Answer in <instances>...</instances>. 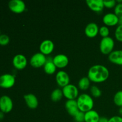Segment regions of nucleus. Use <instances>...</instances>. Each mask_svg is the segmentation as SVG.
<instances>
[{
    "label": "nucleus",
    "mask_w": 122,
    "mask_h": 122,
    "mask_svg": "<svg viewBox=\"0 0 122 122\" xmlns=\"http://www.w3.org/2000/svg\"><path fill=\"white\" fill-rule=\"evenodd\" d=\"M108 119L107 118L104 117H100V120H99V122H108Z\"/></svg>",
    "instance_id": "nucleus-32"
},
{
    "label": "nucleus",
    "mask_w": 122,
    "mask_h": 122,
    "mask_svg": "<svg viewBox=\"0 0 122 122\" xmlns=\"http://www.w3.org/2000/svg\"><path fill=\"white\" fill-rule=\"evenodd\" d=\"M52 61L56 67L60 68V69L66 67L69 63V58L67 56L63 54L56 55L52 58Z\"/></svg>",
    "instance_id": "nucleus-10"
},
{
    "label": "nucleus",
    "mask_w": 122,
    "mask_h": 122,
    "mask_svg": "<svg viewBox=\"0 0 122 122\" xmlns=\"http://www.w3.org/2000/svg\"><path fill=\"white\" fill-rule=\"evenodd\" d=\"M13 102L10 97L3 95L0 97V111L4 113H8L13 110Z\"/></svg>",
    "instance_id": "nucleus-7"
},
{
    "label": "nucleus",
    "mask_w": 122,
    "mask_h": 122,
    "mask_svg": "<svg viewBox=\"0 0 122 122\" xmlns=\"http://www.w3.org/2000/svg\"><path fill=\"white\" fill-rule=\"evenodd\" d=\"M56 66H55L54 63H53L52 59L50 58H47L46 62L44 66V70L46 74L48 75H52L54 74L56 71Z\"/></svg>",
    "instance_id": "nucleus-20"
},
{
    "label": "nucleus",
    "mask_w": 122,
    "mask_h": 122,
    "mask_svg": "<svg viewBox=\"0 0 122 122\" xmlns=\"http://www.w3.org/2000/svg\"><path fill=\"white\" fill-rule=\"evenodd\" d=\"M91 93L92 95L95 98L100 97L102 94L101 89L97 86L94 85L91 87Z\"/></svg>",
    "instance_id": "nucleus-24"
},
{
    "label": "nucleus",
    "mask_w": 122,
    "mask_h": 122,
    "mask_svg": "<svg viewBox=\"0 0 122 122\" xmlns=\"http://www.w3.org/2000/svg\"><path fill=\"white\" fill-rule=\"evenodd\" d=\"M8 7L14 13H21L26 9L25 3L21 0H11L8 2Z\"/></svg>",
    "instance_id": "nucleus-8"
},
{
    "label": "nucleus",
    "mask_w": 122,
    "mask_h": 122,
    "mask_svg": "<svg viewBox=\"0 0 122 122\" xmlns=\"http://www.w3.org/2000/svg\"><path fill=\"white\" fill-rule=\"evenodd\" d=\"M99 32L101 36H102L103 38H106V37H108L109 35L110 30L108 27L106 26H102L99 29Z\"/></svg>",
    "instance_id": "nucleus-25"
},
{
    "label": "nucleus",
    "mask_w": 122,
    "mask_h": 122,
    "mask_svg": "<svg viewBox=\"0 0 122 122\" xmlns=\"http://www.w3.org/2000/svg\"><path fill=\"white\" fill-rule=\"evenodd\" d=\"M114 102L117 106L122 107V91H119L114 96Z\"/></svg>",
    "instance_id": "nucleus-23"
},
{
    "label": "nucleus",
    "mask_w": 122,
    "mask_h": 122,
    "mask_svg": "<svg viewBox=\"0 0 122 122\" xmlns=\"http://www.w3.org/2000/svg\"><path fill=\"white\" fill-rule=\"evenodd\" d=\"M115 37L117 41L122 42V26L119 25L115 30Z\"/></svg>",
    "instance_id": "nucleus-28"
},
{
    "label": "nucleus",
    "mask_w": 122,
    "mask_h": 122,
    "mask_svg": "<svg viewBox=\"0 0 122 122\" xmlns=\"http://www.w3.org/2000/svg\"><path fill=\"white\" fill-rule=\"evenodd\" d=\"M99 32V28L95 23H89L85 29V35L89 38H94Z\"/></svg>",
    "instance_id": "nucleus-16"
},
{
    "label": "nucleus",
    "mask_w": 122,
    "mask_h": 122,
    "mask_svg": "<svg viewBox=\"0 0 122 122\" xmlns=\"http://www.w3.org/2000/svg\"><path fill=\"white\" fill-rule=\"evenodd\" d=\"M0 35H1V30H0Z\"/></svg>",
    "instance_id": "nucleus-36"
},
{
    "label": "nucleus",
    "mask_w": 122,
    "mask_h": 122,
    "mask_svg": "<svg viewBox=\"0 0 122 122\" xmlns=\"http://www.w3.org/2000/svg\"><path fill=\"white\" fill-rule=\"evenodd\" d=\"M47 58L41 52H36L31 57L30 64L35 68H40L44 66L46 62Z\"/></svg>",
    "instance_id": "nucleus-4"
},
{
    "label": "nucleus",
    "mask_w": 122,
    "mask_h": 122,
    "mask_svg": "<svg viewBox=\"0 0 122 122\" xmlns=\"http://www.w3.org/2000/svg\"><path fill=\"white\" fill-rule=\"evenodd\" d=\"M4 117V113L0 111V120H2Z\"/></svg>",
    "instance_id": "nucleus-33"
},
{
    "label": "nucleus",
    "mask_w": 122,
    "mask_h": 122,
    "mask_svg": "<svg viewBox=\"0 0 122 122\" xmlns=\"http://www.w3.org/2000/svg\"><path fill=\"white\" fill-rule=\"evenodd\" d=\"M56 79L57 84L60 86L64 88V86L69 84L70 77H69V75L66 71L61 70L57 72Z\"/></svg>",
    "instance_id": "nucleus-11"
},
{
    "label": "nucleus",
    "mask_w": 122,
    "mask_h": 122,
    "mask_svg": "<svg viewBox=\"0 0 122 122\" xmlns=\"http://www.w3.org/2000/svg\"><path fill=\"white\" fill-rule=\"evenodd\" d=\"M76 101L79 110L83 113L91 110L94 107V100L87 94H81L77 97Z\"/></svg>",
    "instance_id": "nucleus-2"
},
{
    "label": "nucleus",
    "mask_w": 122,
    "mask_h": 122,
    "mask_svg": "<svg viewBox=\"0 0 122 122\" xmlns=\"http://www.w3.org/2000/svg\"><path fill=\"white\" fill-rule=\"evenodd\" d=\"M114 14L119 19H122V3L117 4L114 8Z\"/></svg>",
    "instance_id": "nucleus-27"
},
{
    "label": "nucleus",
    "mask_w": 122,
    "mask_h": 122,
    "mask_svg": "<svg viewBox=\"0 0 122 122\" xmlns=\"http://www.w3.org/2000/svg\"><path fill=\"white\" fill-rule=\"evenodd\" d=\"M15 76L11 74L6 73L0 76V87L4 89L12 88L15 84Z\"/></svg>",
    "instance_id": "nucleus-6"
},
{
    "label": "nucleus",
    "mask_w": 122,
    "mask_h": 122,
    "mask_svg": "<svg viewBox=\"0 0 122 122\" xmlns=\"http://www.w3.org/2000/svg\"><path fill=\"white\" fill-rule=\"evenodd\" d=\"M108 60L112 63L122 66V50L112 51L108 56Z\"/></svg>",
    "instance_id": "nucleus-18"
},
{
    "label": "nucleus",
    "mask_w": 122,
    "mask_h": 122,
    "mask_svg": "<svg viewBox=\"0 0 122 122\" xmlns=\"http://www.w3.org/2000/svg\"><path fill=\"white\" fill-rule=\"evenodd\" d=\"M26 105L31 109H35L38 106V100L33 94H26L23 97Z\"/></svg>",
    "instance_id": "nucleus-17"
},
{
    "label": "nucleus",
    "mask_w": 122,
    "mask_h": 122,
    "mask_svg": "<svg viewBox=\"0 0 122 122\" xmlns=\"http://www.w3.org/2000/svg\"><path fill=\"white\" fill-rule=\"evenodd\" d=\"M91 81L88 77H83L78 82L79 88L82 90H86L90 86Z\"/></svg>",
    "instance_id": "nucleus-21"
},
{
    "label": "nucleus",
    "mask_w": 122,
    "mask_h": 122,
    "mask_svg": "<svg viewBox=\"0 0 122 122\" xmlns=\"http://www.w3.org/2000/svg\"><path fill=\"white\" fill-rule=\"evenodd\" d=\"M63 97V91L60 89H56L52 92L51 94V99L54 102H58Z\"/></svg>",
    "instance_id": "nucleus-22"
},
{
    "label": "nucleus",
    "mask_w": 122,
    "mask_h": 122,
    "mask_svg": "<svg viewBox=\"0 0 122 122\" xmlns=\"http://www.w3.org/2000/svg\"><path fill=\"white\" fill-rule=\"evenodd\" d=\"M117 2L115 0H111V1H104V7H107V8H113L115 7L117 4Z\"/></svg>",
    "instance_id": "nucleus-30"
},
{
    "label": "nucleus",
    "mask_w": 122,
    "mask_h": 122,
    "mask_svg": "<svg viewBox=\"0 0 122 122\" xmlns=\"http://www.w3.org/2000/svg\"><path fill=\"white\" fill-rule=\"evenodd\" d=\"M63 96L68 100H75L78 97L79 91L77 87L73 84H69L63 88Z\"/></svg>",
    "instance_id": "nucleus-5"
},
{
    "label": "nucleus",
    "mask_w": 122,
    "mask_h": 122,
    "mask_svg": "<svg viewBox=\"0 0 122 122\" xmlns=\"http://www.w3.org/2000/svg\"><path fill=\"white\" fill-rule=\"evenodd\" d=\"M119 114H120V116L122 117V107H120V108H119Z\"/></svg>",
    "instance_id": "nucleus-34"
},
{
    "label": "nucleus",
    "mask_w": 122,
    "mask_h": 122,
    "mask_svg": "<svg viewBox=\"0 0 122 122\" xmlns=\"http://www.w3.org/2000/svg\"><path fill=\"white\" fill-rule=\"evenodd\" d=\"M54 48V44L52 41L50 39L44 40L41 43L39 46V50L43 54L49 55L53 51Z\"/></svg>",
    "instance_id": "nucleus-12"
},
{
    "label": "nucleus",
    "mask_w": 122,
    "mask_h": 122,
    "mask_svg": "<svg viewBox=\"0 0 122 122\" xmlns=\"http://www.w3.org/2000/svg\"><path fill=\"white\" fill-rule=\"evenodd\" d=\"M10 42V38L5 34H1L0 35V45L5 46L8 45Z\"/></svg>",
    "instance_id": "nucleus-26"
},
{
    "label": "nucleus",
    "mask_w": 122,
    "mask_h": 122,
    "mask_svg": "<svg viewBox=\"0 0 122 122\" xmlns=\"http://www.w3.org/2000/svg\"><path fill=\"white\" fill-rule=\"evenodd\" d=\"M114 46V39L110 36L102 38L100 41V49L103 54L109 55L113 51Z\"/></svg>",
    "instance_id": "nucleus-3"
},
{
    "label": "nucleus",
    "mask_w": 122,
    "mask_h": 122,
    "mask_svg": "<svg viewBox=\"0 0 122 122\" xmlns=\"http://www.w3.org/2000/svg\"><path fill=\"white\" fill-rule=\"evenodd\" d=\"M65 107L68 113L74 117L76 116L80 110L77 107V101L75 100H68L65 103Z\"/></svg>",
    "instance_id": "nucleus-13"
},
{
    "label": "nucleus",
    "mask_w": 122,
    "mask_h": 122,
    "mask_svg": "<svg viewBox=\"0 0 122 122\" xmlns=\"http://www.w3.org/2000/svg\"><path fill=\"white\" fill-rule=\"evenodd\" d=\"M108 122H122V117L120 116H115L108 119Z\"/></svg>",
    "instance_id": "nucleus-31"
},
{
    "label": "nucleus",
    "mask_w": 122,
    "mask_h": 122,
    "mask_svg": "<svg viewBox=\"0 0 122 122\" xmlns=\"http://www.w3.org/2000/svg\"><path fill=\"white\" fill-rule=\"evenodd\" d=\"M119 19L114 13H110L106 14L103 17L102 21L106 25L108 26H113L119 23Z\"/></svg>",
    "instance_id": "nucleus-15"
},
{
    "label": "nucleus",
    "mask_w": 122,
    "mask_h": 122,
    "mask_svg": "<svg viewBox=\"0 0 122 122\" xmlns=\"http://www.w3.org/2000/svg\"><path fill=\"white\" fill-rule=\"evenodd\" d=\"M119 25H122V19H120L119 20Z\"/></svg>",
    "instance_id": "nucleus-35"
},
{
    "label": "nucleus",
    "mask_w": 122,
    "mask_h": 122,
    "mask_svg": "<svg viewBox=\"0 0 122 122\" xmlns=\"http://www.w3.org/2000/svg\"><path fill=\"white\" fill-rule=\"evenodd\" d=\"M110 72L106 66L96 64L91 67L88 72V77L95 83H101L106 81L109 77Z\"/></svg>",
    "instance_id": "nucleus-1"
},
{
    "label": "nucleus",
    "mask_w": 122,
    "mask_h": 122,
    "mask_svg": "<svg viewBox=\"0 0 122 122\" xmlns=\"http://www.w3.org/2000/svg\"><path fill=\"white\" fill-rule=\"evenodd\" d=\"M100 117L98 113L94 110L85 113V122H99Z\"/></svg>",
    "instance_id": "nucleus-19"
},
{
    "label": "nucleus",
    "mask_w": 122,
    "mask_h": 122,
    "mask_svg": "<svg viewBox=\"0 0 122 122\" xmlns=\"http://www.w3.org/2000/svg\"><path fill=\"white\" fill-rule=\"evenodd\" d=\"M74 119L76 122H85V113L80 111L78 114L74 117Z\"/></svg>",
    "instance_id": "nucleus-29"
},
{
    "label": "nucleus",
    "mask_w": 122,
    "mask_h": 122,
    "mask_svg": "<svg viewBox=\"0 0 122 122\" xmlns=\"http://www.w3.org/2000/svg\"><path fill=\"white\" fill-rule=\"evenodd\" d=\"M86 4L91 10L95 12H100L104 7L103 0H86Z\"/></svg>",
    "instance_id": "nucleus-14"
},
{
    "label": "nucleus",
    "mask_w": 122,
    "mask_h": 122,
    "mask_svg": "<svg viewBox=\"0 0 122 122\" xmlns=\"http://www.w3.org/2000/svg\"><path fill=\"white\" fill-rule=\"evenodd\" d=\"M27 64L26 57L23 54H17L13 57V64L15 69L22 70L25 69Z\"/></svg>",
    "instance_id": "nucleus-9"
}]
</instances>
